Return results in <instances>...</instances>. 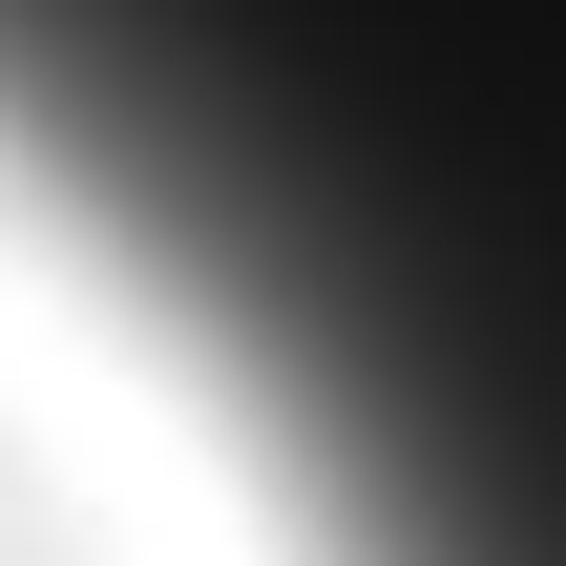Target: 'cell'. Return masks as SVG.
I'll list each match as a JSON object with an SVG mask.
<instances>
[{
    "mask_svg": "<svg viewBox=\"0 0 566 566\" xmlns=\"http://www.w3.org/2000/svg\"><path fill=\"white\" fill-rule=\"evenodd\" d=\"M0 210L273 566H566V0H0Z\"/></svg>",
    "mask_w": 566,
    "mask_h": 566,
    "instance_id": "obj_1",
    "label": "cell"
}]
</instances>
